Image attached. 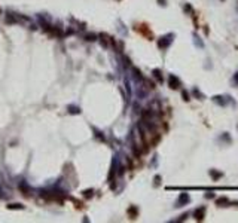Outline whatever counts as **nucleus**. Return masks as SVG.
I'll return each mask as SVG.
<instances>
[{"instance_id":"nucleus-7","label":"nucleus","mask_w":238,"mask_h":223,"mask_svg":"<svg viewBox=\"0 0 238 223\" xmlns=\"http://www.w3.org/2000/svg\"><path fill=\"white\" fill-rule=\"evenodd\" d=\"M216 205H219V207H228V205H229V199L226 198V196L219 198V199L216 201Z\"/></svg>"},{"instance_id":"nucleus-12","label":"nucleus","mask_w":238,"mask_h":223,"mask_svg":"<svg viewBox=\"0 0 238 223\" xmlns=\"http://www.w3.org/2000/svg\"><path fill=\"white\" fill-rule=\"evenodd\" d=\"M128 213L131 216V219H135V216H137V208H135V207H131V208L128 210Z\"/></svg>"},{"instance_id":"nucleus-19","label":"nucleus","mask_w":238,"mask_h":223,"mask_svg":"<svg viewBox=\"0 0 238 223\" xmlns=\"http://www.w3.org/2000/svg\"><path fill=\"white\" fill-rule=\"evenodd\" d=\"M158 3H159L161 6H167V0H158Z\"/></svg>"},{"instance_id":"nucleus-10","label":"nucleus","mask_w":238,"mask_h":223,"mask_svg":"<svg viewBox=\"0 0 238 223\" xmlns=\"http://www.w3.org/2000/svg\"><path fill=\"white\" fill-rule=\"evenodd\" d=\"M210 173V175L214 179V180H217V179H220L222 177V171H216V170H210L209 171Z\"/></svg>"},{"instance_id":"nucleus-2","label":"nucleus","mask_w":238,"mask_h":223,"mask_svg":"<svg viewBox=\"0 0 238 223\" xmlns=\"http://www.w3.org/2000/svg\"><path fill=\"white\" fill-rule=\"evenodd\" d=\"M190 201V196L188 192H181L180 195H179V198H177V201H176V204H174V207H183V205H186V204H189Z\"/></svg>"},{"instance_id":"nucleus-5","label":"nucleus","mask_w":238,"mask_h":223,"mask_svg":"<svg viewBox=\"0 0 238 223\" xmlns=\"http://www.w3.org/2000/svg\"><path fill=\"white\" fill-rule=\"evenodd\" d=\"M211 100H213V103H216L217 106H226V103H228L226 97H223V95H214Z\"/></svg>"},{"instance_id":"nucleus-4","label":"nucleus","mask_w":238,"mask_h":223,"mask_svg":"<svg viewBox=\"0 0 238 223\" xmlns=\"http://www.w3.org/2000/svg\"><path fill=\"white\" fill-rule=\"evenodd\" d=\"M193 217H195L197 222L204 220V217H205V207H200V208H197V210L193 211Z\"/></svg>"},{"instance_id":"nucleus-6","label":"nucleus","mask_w":238,"mask_h":223,"mask_svg":"<svg viewBox=\"0 0 238 223\" xmlns=\"http://www.w3.org/2000/svg\"><path fill=\"white\" fill-rule=\"evenodd\" d=\"M137 31H140V33H143L146 37H149V39H152V31H149V29H147V25H139L137 27Z\"/></svg>"},{"instance_id":"nucleus-20","label":"nucleus","mask_w":238,"mask_h":223,"mask_svg":"<svg viewBox=\"0 0 238 223\" xmlns=\"http://www.w3.org/2000/svg\"><path fill=\"white\" fill-rule=\"evenodd\" d=\"M234 82L237 83V87H238V71L235 73V75H234Z\"/></svg>"},{"instance_id":"nucleus-17","label":"nucleus","mask_w":238,"mask_h":223,"mask_svg":"<svg viewBox=\"0 0 238 223\" xmlns=\"http://www.w3.org/2000/svg\"><path fill=\"white\" fill-rule=\"evenodd\" d=\"M185 10H186V12H189V13H192V8H190V5H188V3H186V6H185Z\"/></svg>"},{"instance_id":"nucleus-21","label":"nucleus","mask_w":238,"mask_h":223,"mask_svg":"<svg viewBox=\"0 0 238 223\" xmlns=\"http://www.w3.org/2000/svg\"><path fill=\"white\" fill-rule=\"evenodd\" d=\"M237 128H238V125H237Z\"/></svg>"},{"instance_id":"nucleus-15","label":"nucleus","mask_w":238,"mask_h":223,"mask_svg":"<svg viewBox=\"0 0 238 223\" xmlns=\"http://www.w3.org/2000/svg\"><path fill=\"white\" fill-rule=\"evenodd\" d=\"M204 196H205L207 199H211V198H214V192H207Z\"/></svg>"},{"instance_id":"nucleus-3","label":"nucleus","mask_w":238,"mask_h":223,"mask_svg":"<svg viewBox=\"0 0 238 223\" xmlns=\"http://www.w3.org/2000/svg\"><path fill=\"white\" fill-rule=\"evenodd\" d=\"M181 85L180 79L177 78V76H174V75H170V78H168V87L171 88V89H179Z\"/></svg>"},{"instance_id":"nucleus-9","label":"nucleus","mask_w":238,"mask_h":223,"mask_svg":"<svg viewBox=\"0 0 238 223\" xmlns=\"http://www.w3.org/2000/svg\"><path fill=\"white\" fill-rule=\"evenodd\" d=\"M153 78L156 79L158 82H162V80H164V78H162V71L159 70V68H155V70H153Z\"/></svg>"},{"instance_id":"nucleus-8","label":"nucleus","mask_w":238,"mask_h":223,"mask_svg":"<svg viewBox=\"0 0 238 223\" xmlns=\"http://www.w3.org/2000/svg\"><path fill=\"white\" fill-rule=\"evenodd\" d=\"M192 37H193V43H195L197 46H200L201 49L204 48V42H202V40L198 37V34H197V33H193V34H192Z\"/></svg>"},{"instance_id":"nucleus-14","label":"nucleus","mask_w":238,"mask_h":223,"mask_svg":"<svg viewBox=\"0 0 238 223\" xmlns=\"http://www.w3.org/2000/svg\"><path fill=\"white\" fill-rule=\"evenodd\" d=\"M220 140H226V141H231V138H229V136H228V133H223V134H222V137H220Z\"/></svg>"},{"instance_id":"nucleus-11","label":"nucleus","mask_w":238,"mask_h":223,"mask_svg":"<svg viewBox=\"0 0 238 223\" xmlns=\"http://www.w3.org/2000/svg\"><path fill=\"white\" fill-rule=\"evenodd\" d=\"M192 94H193L197 98H200V100H204V95L201 94V91H200V89H197V88H193V89H192Z\"/></svg>"},{"instance_id":"nucleus-18","label":"nucleus","mask_w":238,"mask_h":223,"mask_svg":"<svg viewBox=\"0 0 238 223\" xmlns=\"http://www.w3.org/2000/svg\"><path fill=\"white\" fill-rule=\"evenodd\" d=\"M159 180H161V177H159V175H156V177H155V186H158V184H159Z\"/></svg>"},{"instance_id":"nucleus-1","label":"nucleus","mask_w":238,"mask_h":223,"mask_svg":"<svg viewBox=\"0 0 238 223\" xmlns=\"http://www.w3.org/2000/svg\"><path fill=\"white\" fill-rule=\"evenodd\" d=\"M173 39H174V34H173V33H168V34L162 36L161 39L158 40V46H159L161 49H167L170 45H171Z\"/></svg>"},{"instance_id":"nucleus-16","label":"nucleus","mask_w":238,"mask_h":223,"mask_svg":"<svg viewBox=\"0 0 238 223\" xmlns=\"http://www.w3.org/2000/svg\"><path fill=\"white\" fill-rule=\"evenodd\" d=\"M186 219H188V213L181 214V216H180V219H179V220H177V222H183V220H186Z\"/></svg>"},{"instance_id":"nucleus-13","label":"nucleus","mask_w":238,"mask_h":223,"mask_svg":"<svg viewBox=\"0 0 238 223\" xmlns=\"http://www.w3.org/2000/svg\"><path fill=\"white\" fill-rule=\"evenodd\" d=\"M181 97H183L185 101H189V100H190V98H189V92H186V91H183V92H181Z\"/></svg>"}]
</instances>
